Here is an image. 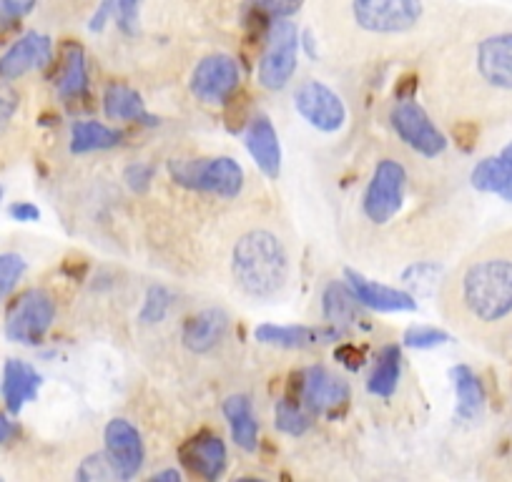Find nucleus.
Masks as SVG:
<instances>
[{"label":"nucleus","mask_w":512,"mask_h":482,"mask_svg":"<svg viewBox=\"0 0 512 482\" xmlns=\"http://www.w3.org/2000/svg\"><path fill=\"white\" fill-rule=\"evenodd\" d=\"M299 400L312 412L334 410L349 400V387L327 367H309L299 375Z\"/></svg>","instance_id":"obj_14"},{"label":"nucleus","mask_w":512,"mask_h":482,"mask_svg":"<svg viewBox=\"0 0 512 482\" xmlns=\"http://www.w3.org/2000/svg\"><path fill=\"white\" fill-rule=\"evenodd\" d=\"M390 124L402 144L425 159H437L447 151V136L437 129L430 113L415 101H397L390 111Z\"/></svg>","instance_id":"obj_9"},{"label":"nucleus","mask_w":512,"mask_h":482,"mask_svg":"<svg viewBox=\"0 0 512 482\" xmlns=\"http://www.w3.org/2000/svg\"><path fill=\"white\" fill-rule=\"evenodd\" d=\"M440 312L480 342L512 332V229L485 239L452 269L440 287Z\"/></svg>","instance_id":"obj_2"},{"label":"nucleus","mask_w":512,"mask_h":482,"mask_svg":"<svg viewBox=\"0 0 512 482\" xmlns=\"http://www.w3.org/2000/svg\"><path fill=\"white\" fill-rule=\"evenodd\" d=\"M108 16L116 18V0H103L101 8H98V13H96V16H93L91 31H103V26H106V18Z\"/></svg>","instance_id":"obj_40"},{"label":"nucleus","mask_w":512,"mask_h":482,"mask_svg":"<svg viewBox=\"0 0 512 482\" xmlns=\"http://www.w3.org/2000/svg\"><path fill=\"white\" fill-rule=\"evenodd\" d=\"M76 480L81 482H108V480H121L118 470L113 467L108 452H96V455H88L81 462V467L76 470Z\"/></svg>","instance_id":"obj_29"},{"label":"nucleus","mask_w":512,"mask_h":482,"mask_svg":"<svg viewBox=\"0 0 512 482\" xmlns=\"http://www.w3.org/2000/svg\"><path fill=\"white\" fill-rule=\"evenodd\" d=\"M11 216L16 221H38L41 219V211H38V206L31 204V201H16V204L11 206Z\"/></svg>","instance_id":"obj_39"},{"label":"nucleus","mask_w":512,"mask_h":482,"mask_svg":"<svg viewBox=\"0 0 512 482\" xmlns=\"http://www.w3.org/2000/svg\"><path fill=\"white\" fill-rule=\"evenodd\" d=\"M224 417L229 420L231 437L241 450L251 452L256 450V440H259V422H256L254 410H251L249 397L231 395L224 402Z\"/></svg>","instance_id":"obj_22"},{"label":"nucleus","mask_w":512,"mask_h":482,"mask_svg":"<svg viewBox=\"0 0 512 482\" xmlns=\"http://www.w3.org/2000/svg\"><path fill=\"white\" fill-rule=\"evenodd\" d=\"M402 370V352L397 344H387L379 352L377 365H374L372 377H369V392L377 397H390L395 395L397 382H400Z\"/></svg>","instance_id":"obj_25"},{"label":"nucleus","mask_w":512,"mask_h":482,"mask_svg":"<svg viewBox=\"0 0 512 482\" xmlns=\"http://www.w3.org/2000/svg\"><path fill=\"white\" fill-rule=\"evenodd\" d=\"M103 111L111 121H141V124L154 126L156 121L146 113L144 101L136 91L121 83H111L103 93Z\"/></svg>","instance_id":"obj_23"},{"label":"nucleus","mask_w":512,"mask_h":482,"mask_svg":"<svg viewBox=\"0 0 512 482\" xmlns=\"http://www.w3.org/2000/svg\"><path fill=\"white\" fill-rule=\"evenodd\" d=\"M226 332H229V314L219 307H211L194 314V317L184 324L181 339H184V344L191 352L206 354L226 337Z\"/></svg>","instance_id":"obj_17"},{"label":"nucleus","mask_w":512,"mask_h":482,"mask_svg":"<svg viewBox=\"0 0 512 482\" xmlns=\"http://www.w3.org/2000/svg\"><path fill=\"white\" fill-rule=\"evenodd\" d=\"M236 289L249 299L269 302L282 297L292 277V257L282 236L272 229H249L234 241L229 259Z\"/></svg>","instance_id":"obj_3"},{"label":"nucleus","mask_w":512,"mask_h":482,"mask_svg":"<svg viewBox=\"0 0 512 482\" xmlns=\"http://www.w3.org/2000/svg\"><path fill=\"white\" fill-rule=\"evenodd\" d=\"M405 342L417 349H430L437 347V344L450 342V334L437 327H410L405 334Z\"/></svg>","instance_id":"obj_36"},{"label":"nucleus","mask_w":512,"mask_h":482,"mask_svg":"<svg viewBox=\"0 0 512 482\" xmlns=\"http://www.w3.org/2000/svg\"><path fill=\"white\" fill-rule=\"evenodd\" d=\"M0 480H3V475H0Z\"/></svg>","instance_id":"obj_44"},{"label":"nucleus","mask_w":512,"mask_h":482,"mask_svg":"<svg viewBox=\"0 0 512 482\" xmlns=\"http://www.w3.org/2000/svg\"><path fill=\"white\" fill-rule=\"evenodd\" d=\"M254 337L264 344L274 347H309V344L334 342L339 337V327L332 329H312V327H274V324H262L256 327Z\"/></svg>","instance_id":"obj_21"},{"label":"nucleus","mask_w":512,"mask_h":482,"mask_svg":"<svg viewBox=\"0 0 512 482\" xmlns=\"http://www.w3.org/2000/svg\"><path fill=\"white\" fill-rule=\"evenodd\" d=\"M405 189L407 171L405 166H402V161H377L362 199V211L364 216H367V221H372V224L377 226L390 224V221L400 214L402 201H405Z\"/></svg>","instance_id":"obj_6"},{"label":"nucleus","mask_w":512,"mask_h":482,"mask_svg":"<svg viewBox=\"0 0 512 482\" xmlns=\"http://www.w3.org/2000/svg\"><path fill=\"white\" fill-rule=\"evenodd\" d=\"M154 480H171V482H179L181 475L176 470H164V472H156Z\"/></svg>","instance_id":"obj_42"},{"label":"nucleus","mask_w":512,"mask_h":482,"mask_svg":"<svg viewBox=\"0 0 512 482\" xmlns=\"http://www.w3.org/2000/svg\"><path fill=\"white\" fill-rule=\"evenodd\" d=\"M344 279H347V287L352 289L357 302L364 304V307L377 309V312H412V309H417V302L407 292L369 282V279H364L354 269H347Z\"/></svg>","instance_id":"obj_15"},{"label":"nucleus","mask_w":512,"mask_h":482,"mask_svg":"<svg viewBox=\"0 0 512 482\" xmlns=\"http://www.w3.org/2000/svg\"><path fill=\"white\" fill-rule=\"evenodd\" d=\"M357 304V297H354L347 284L332 282L324 289V319L332 322L334 327H347V324H352L357 319Z\"/></svg>","instance_id":"obj_27"},{"label":"nucleus","mask_w":512,"mask_h":482,"mask_svg":"<svg viewBox=\"0 0 512 482\" xmlns=\"http://www.w3.org/2000/svg\"><path fill=\"white\" fill-rule=\"evenodd\" d=\"M0 201H3V186H0Z\"/></svg>","instance_id":"obj_43"},{"label":"nucleus","mask_w":512,"mask_h":482,"mask_svg":"<svg viewBox=\"0 0 512 482\" xmlns=\"http://www.w3.org/2000/svg\"><path fill=\"white\" fill-rule=\"evenodd\" d=\"M342 13L359 38H407L427 23V0H344Z\"/></svg>","instance_id":"obj_4"},{"label":"nucleus","mask_w":512,"mask_h":482,"mask_svg":"<svg viewBox=\"0 0 512 482\" xmlns=\"http://www.w3.org/2000/svg\"><path fill=\"white\" fill-rule=\"evenodd\" d=\"M53 56V43L41 33H26L21 41L13 43L3 56H0V78L3 81H18L31 71L46 68Z\"/></svg>","instance_id":"obj_13"},{"label":"nucleus","mask_w":512,"mask_h":482,"mask_svg":"<svg viewBox=\"0 0 512 482\" xmlns=\"http://www.w3.org/2000/svg\"><path fill=\"white\" fill-rule=\"evenodd\" d=\"M241 81L239 63L226 53H214L196 63L194 73H191V93L199 98L201 103H224L231 93L236 91Z\"/></svg>","instance_id":"obj_11"},{"label":"nucleus","mask_w":512,"mask_h":482,"mask_svg":"<svg viewBox=\"0 0 512 482\" xmlns=\"http://www.w3.org/2000/svg\"><path fill=\"white\" fill-rule=\"evenodd\" d=\"M88 73H86V56L81 46H68L63 56L61 76H58V96L61 98H78L86 93Z\"/></svg>","instance_id":"obj_28"},{"label":"nucleus","mask_w":512,"mask_h":482,"mask_svg":"<svg viewBox=\"0 0 512 482\" xmlns=\"http://www.w3.org/2000/svg\"><path fill=\"white\" fill-rule=\"evenodd\" d=\"M294 108L309 126L324 131V134H334L347 121L342 98L322 81H304L294 91Z\"/></svg>","instance_id":"obj_10"},{"label":"nucleus","mask_w":512,"mask_h":482,"mask_svg":"<svg viewBox=\"0 0 512 482\" xmlns=\"http://www.w3.org/2000/svg\"><path fill=\"white\" fill-rule=\"evenodd\" d=\"M121 141V134L98 121H76L71 126V151L73 154H88V151L113 149Z\"/></svg>","instance_id":"obj_26"},{"label":"nucleus","mask_w":512,"mask_h":482,"mask_svg":"<svg viewBox=\"0 0 512 482\" xmlns=\"http://www.w3.org/2000/svg\"><path fill=\"white\" fill-rule=\"evenodd\" d=\"M106 440V452L111 457L113 467L118 470L121 480H131L144 465V442H141L139 430L128 420H111L103 432Z\"/></svg>","instance_id":"obj_12"},{"label":"nucleus","mask_w":512,"mask_h":482,"mask_svg":"<svg viewBox=\"0 0 512 482\" xmlns=\"http://www.w3.org/2000/svg\"><path fill=\"white\" fill-rule=\"evenodd\" d=\"M472 186L485 194H497L512 201V141L497 156L482 159L470 174Z\"/></svg>","instance_id":"obj_19"},{"label":"nucleus","mask_w":512,"mask_h":482,"mask_svg":"<svg viewBox=\"0 0 512 482\" xmlns=\"http://www.w3.org/2000/svg\"><path fill=\"white\" fill-rule=\"evenodd\" d=\"M141 6H144V0H116V21L126 36L139 33Z\"/></svg>","instance_id":"obj_35"},{"label":"nucleus","mask_w":512,"mask_h":482,"mask_svg":"<svg viewBox=\"0 0 512 482\" xmlns=\"http://www.w3.org/2000/svg\"><path fill=\"white\" fill-rule=\"evenodd\" d=\"M274 417H277V427L287 435L299 437L309 430V417L304 415L302 407L292 400L277 402V410H274Z\"/></svg>","instance_id":"obj_31"},{"label":"nucleus","mask_w":512,"mask_h":482,"mask_svg":"<svg viewBox=\"0 0 512 482\" xmlns=\"http://www.w3.org/2000/svg\"><path fill=\"white\" fill-rule=\"evenodd\" d=\"M304 3L307 0H251V6L267 18H272V21H284V18L297 16Z\"/></svg>","instance_id":"obj_33"},{"label":"nucleus","mask_w":512,"mask_h":482,"mask_svg":"<svg viewBox=\"0 0 512 482\" xmlns=\"http://www.w3.org/2000/svg\"><path fill=\"white\" fill-rule=\"evenodd\" d=\"M18 108V96L8 86H0V131L6 129Z\"/></svg>","instance_id":"obj_37"},{"label":"nucleus","mask_w":512,"mask_h":482,"mask_svg":"<svg viewBox=\"0 0 512 482\" xmlns=\"http://www.w3.org/2000/svg\"><path fill=\"white\" fill-rule=\"evenodd\" d=\"M151 176H154V169H151V166L136 164V166H131V169H128L126 181H128V186H131V189H134V191H144L146 186H149Z\"/></svg>","instance_id":"obj_38"},{"label":"nucleus","mask_w":512,"mask_h":482,"mask_svg":"<svg viewBox=\"0 0 512 482\" xmlns=\"http://www.w3.org/2000/svg\"><path fill=\"white\" fill-rule=\"evenodd\" d=\"M13 435H16V422H11V417L0 412V445L13 440Z\"/></svg>","instance_id":"obj_41"},{"label":"nucleus","mask_w":512,"mask_h":482,"mask_svg":"<svg viewBox=\"0 0 512 482\" xmlns=\"http://www.w3.org/2000/svg\"><path fill=\"white\" fill-rule=\"evenodd\" d=\"M38 0H0V33H8L18 26L31 11Z\"/></svg>","instance_id":"obj_32"},{"label":"nucleus","mask_w":512,"mask_h":482,"mask_svg":"<svg viewBox=\"0 0 512 482\" xmlns=\"http://www.w3.org/2000/svg\"><path fill=\"white\" fill-rule=\"evenodd\" d=\"M427 98L457 124L512 121V13L477 8L460 18L435 58Z\"/></svg>","instance_id":"obj_1"},{"label":"nucleus","mask_w":512,"mask_h":482,"mask_svg":"<svg viewBox=\"0 0 512 482\" xmlns=\"http://www.w3.org/2000/svg\"><path fill=\"white\" fill-rule=\"evenodd\" d=\"M452 382H455L457 395V417L460 420H475L485 407V392H482L480 380L467 365L452 367Z\"/></svg>","instance_id":"obj_24"},{"label":"nucleus","mask_w":512,"mask_h":482,"mask_svg":"<svg viewBox=\"0 0 512 482\" xmlns=\"http://www.w3.org/2000/svg\"><path fill=\"white\" fill-rule=\"evenodd\" d=\"M26 269L28 264L21 254H13V252L0 254V302H3L6 297H11V292L18 287V282L23 279Z\"/></svg>","instance_id":"obj_30"},{"label":"nucleus","mask_w":512,"mask_h":482,"mask_svg":"<svg viewBox=\"0 0 512 482\" xmlns=\"http://www.w3.org/2000/svg\"><path fill=\"white\" fill-rule=\"evenodd\" d=\"M171 174L186 189L214 194L219 199H236L244 189V171L229 156L206 161H171Z\"/></svg>","instance_id":"obj_5"},{"label":"nucleus","mask_w":512,"mask_h":482,"mask_svg":"<svg viewBox=\"0 0 512 482\" xmlns=\"http://www.w3.org/2000/svg\"><path fill=\"white\" fill-rule=\"evenodd\" d=\"M53 319H56V302L51 294L38 287L28 289L8 309L6 337L26 347L41 344L48 329L53 327Z\"/></svg>","instance_id":"obj_8"},{"label":"nucleus","mask_w":512,"mask_h":482,"mask_svg":"<svg viewBox=\"0 0 512 482\" xmlns=\"http://www.w3.org/2000/svg\"><path fill=\"white\" fill-rule=\"evenodd\" d=\"M297 53H299V31L289 18L274 21L267 33L262 58H259V83L267 91H282L292 81L297 71Z\"/></svg>","instance_id":"obj_7"},{"label":"nucleus","mask_w":512,"mask_h":482,"mask_svg":"<svg viewBox=\"0 0 512 482\" xmlns=\"http://www.w3.org/2000/svg\"><path fill=\"white\" fill-rule=\"evenodd\" d=\"M246 149L269 179H277L279 169H282V149H279V136L274 131V124L267 116H256L249 124Z\"/></svg>","instance_id":"obj_16"},{"label":"nucleus","mask_w":512,"mask_h":482,"mask_svg":"<svg viewBox=\"0 0 512 482\" xmlns=\"http://www.w3.org/2000/svg\"><path fill=\"white\" fill-rule=\"evenodd\" d=\"M169 307H171V294L166 292L164 287H154L149 292V297H146L144 309H141V322L146 324L161 322V319L166 317V312H169Z\"/></svg>","instance_id":"obj_34"},{"label":"nucleus","mask_w":512,"mask_h":482,"mask_svg":"<svg viewBox=\"0 0 512 482\" xmlns=\"http://www.w3.org/2000/svg\"><path fill=\"white\" fill-rule=\"evenodd\" d=\"M184 462L204 480H216L226 467V447L216 435H199L181 450Z\"/></svg>","instance_id":"obj_20"},{"label":"nucleus","mask_w":512,"mask_h":482,"mask_svg":"<svg viewBox=\"0 0 512 482\" xmlns=\"http://www.w3.org/2000/svg\"><path fill=\"white\" fill-rule=\"evenodd\" d=\"M38 387H41V375L28 362L8 359L3 367V400L11 415H18L26 402L36 400Z\"/></svg>","instance_id":"obj_18"}]
</instances>
